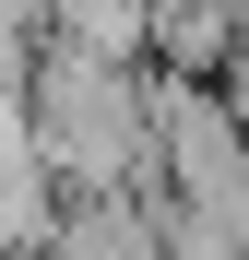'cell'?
Returning a JSON list of instances; mask_svg holds the SVG:
<instances>
[{"label": "cell", "mask_w": 249, "mask_h": 260, "mask_svg": "<svg viewBox=\"0 0 249 260\" xmlns=\"http://www.w3.org/2000/svg\"><path fill=\"white\" fill-rule=\"evenodd\" d=\"M48 48H83V59H119V71H143L154 48V0H48Z\"/></svg>", "instance_id": "cell-3"}, {"label": "cell", "mask_w": 249, "mask_h": 260, "mask_svg": "<svg viewBox=\"0 0 249 260\" xmlns=\"http://www.w3.org/2000/svg\"><path fill=\"white\" fill-rule=\"evenodd\" d=\"M12 95H24L36 166L60 178V201H71V189H143V178H154V83H143V71L36 36V59H24Z\"/></svg>", "instance_id": "cell-1"}, {"label": "cell", "mask_w": 249, "mask_h": 260, "mask_svg": "<svg viewBox=\"0 0 249 260\" xmlns=\"http://www.w3.org/2000/svg\"><path fill=\"white\" fill-rule=\"evenodd\" d=\"M36 260H166V201H143V189H71Z\"/></svg>", "instance_id": "cell-2"}]
</instances>
